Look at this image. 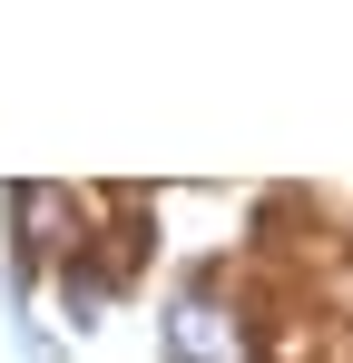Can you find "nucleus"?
Instances as JSON below:
<instances>
[{"mask_svg":"<svg viewBox=\"0 0 353 363\" xmlns=\"http://www.w3.org/2000/svg\"><path fill=\"white\" fill-rule=\"evenodd\" d=\"M206 354H216V304L186 295L176 304V363H206Z\"/></svg>","mask_w":353,"mask_h":363,"instance_id":"f257e3e1","label":"nucleus"}]
</instances>
